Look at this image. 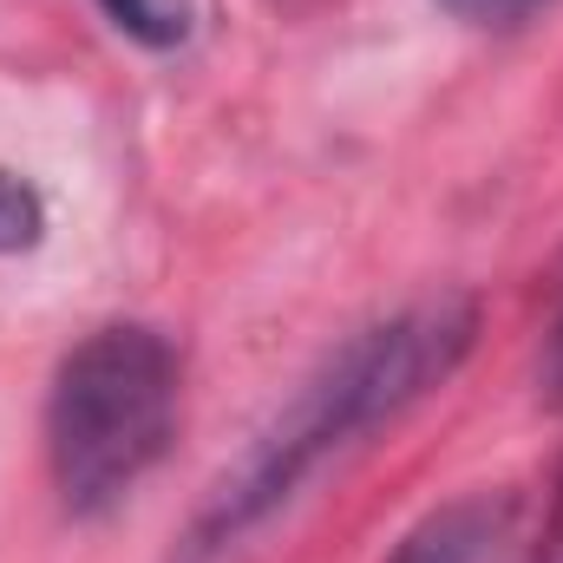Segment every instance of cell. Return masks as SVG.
<instances>
[{"label": "cell", "mask_w": 563, "mask_h": 563, "mask_svg": "<svg viewBox=\"0 0 563 563\" xmlns=\"http://www.w3.org/2000/svg\"><path fill=\"white\" fill-rule=\"evenodd\" d=\"M184 420V354L151 321H106L46 387V472L66 518L119 511L157 459L170 452Z\"/></svg>", "instance_id": "7a4b0ae2"}, {"label": "cell", "mask_w": 563, "mask_h": 563, "mask_svg": "<svg viewBox=\"0 0 563 563\" xmlns=\"http://www.w3.org/2000/svg\"><path fill=\"white\" fill-rule=\"evenodd\" d=\"M472 341H478V301L459 288L426 295L413 308L361 328L354 341H341L288 394L276 420L250 439V452L210 485V498L190 525V551L210 558V551L236 544L243 531H256L263 518H276L328 459L367 445L374 432L407 420L426 394H439L465 367Z\"/></svg>", "instance_id": "6da1fadb"}, {"label": "cell", "mask_w": 563, "mask_h": 563, "mask_svg": "<svg viewBox=\"0 0 563 563\" xmlns=\"http://www.w3.org/2000/svg\"><path fill=\"white\" fill-rule=\"evenodd\" d=\"M99 13L144 53H177L197 33V0H99Z\"/></svg>", "instance_id": "277c9868"}, {"label": "cell", "mask_w": 563, "mask_h": 563, "mask_svg": "<svg viewBox=\"0 0 563 563\" xmlns=\"http://www.w3.org/2000/svg\"><path fill=\"white\" fill-rule=\"evenodd\" d=\"M551 387L563 394V328H558V341H551Z\"/></svg>", "instance_id": "52a82bcc"}, {"label": "cell", "mask_w": 563, "mask_h": 563, "mask_svg": "<svg viewBox=\"0 0 563 563\" xmlns=\"http://www.w3.org/2000/svg\"><path fill=\"white\" fill-rule=\"evenodd\" d=\"M40 236H46L40 190L0 164V256H26V250H40Z\"/></svg>", "instance_id": "5b68a950"}, {"label": "cell", "mask_w": 563, "mask_h": 563, "mask_svg": "<svg viewBox=\"0 0 563 563\" xmlns=\"http://www.w3.org/2000/svg\"><path fill=\"white\" fill-rule=\"evenodd\" d=\"M511 531V505L492 492H465L439 511H426L420 525L394 544L387 563H498Z\"/></svg>", "instance_id": "3957f363"}, {"label": "cell", "mask_w": 563, "mask_h": 563, "mask_svg": "<svg viewBox=\"0 0 563 563\" xmlns=\"http://www.w3.org/2000/svg\"><path fill=\"white\" fill-rule=\"evenodd\" d=\"M439 7L459 13V20H472V26H518V20L544 13L551 0H439Z\"/></svg>", "instance_id": "8992f818"}]
</instances>
